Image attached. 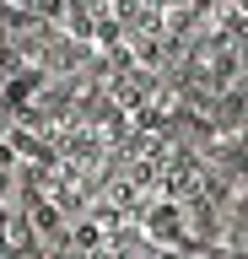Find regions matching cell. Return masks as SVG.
Segmentation results:
<instances>
[{
    "label": "cell",
    "instance_id": "1",
    "mask_svg": "<svg viewBox=\"0 0 248 259\" xmlns=\"http://www.w3.org/2000/svg\"><path fill=\"white\" fill-rule=\"evenodd\" d=\"M0 6H11V11H38V6H49V0H0Z\"/></svg>",
    "mask_w": 248,
    "mask_h": 259
}]
</instances>
